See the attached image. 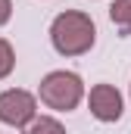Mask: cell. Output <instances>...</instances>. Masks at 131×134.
Wrapping results in <instances>:
<instances>
[{"instance_id": "obj_4", "label": "cell", "mask_w": 131, "mask_h": 134, "mask_svg": "<svg viewBox=\"0 0 131 134\" xmlns=\"http://www.w3.org/2000/svg\"><path fill=\"white\" fill-rule=\"evenodd\" d=\"M88 106L97 122H119L122 119V94L112 84H94L88 94Z\"/></svg>"}, {"instance_id": "obj_1", "label": "cell", "mask_w": 131, "mask_h": 134, "mask_svg": "<svg viewBox=\"0 0 131 134\" xmlns=\"http://www.w3.org/2000/svg\"><path fill=\"white\" fill-rule=\"evenodd\" d=\"M50 41H53L56 53H63V56H81L97 41L94 19L88 13H78V9H66V13H59L50 22Z\"/></svg>"}, {"instance_id": "obj_8", "label": "cell", "mask_w": 131, "mask_h": 134, "mask_svg": "<svg viewBox=\"0 0 131 134\" xmlns=\"http://www.w3.org/2000/svg\"><path fill=\"white\" fill-rule=\"evenodd\" d=\"M13 16V0H0V25H6Z\"/></svg>"}, {"instance_id": "obj_6", "label": "cell", "mask_w": 131, "mask_h": 134, "mask_svg": "<svg viewBox=\"0 0 131 134\" xmlns=\"http://www.w3.org/2000/svg\"><path fill=\"white\" fill-rule=\"evenodd\" d=\"M25 134H66V128L56 122V119H50V115H41V119H34L31 125L25 128Z\"/></svg>"}, {"instance_id": "obj_2", "label": "cell", "mask_w": 131, "mask_h": 134, "mask_svg": "<svg viewBox=\"0 0 131 134\" xmlns=\"http://www.w3.org/2000/svg\"><path fill=\"white\" fill-rule=\"evenodd\" d=\"M37 97L44 106H50V109H56V112H72L78 103L84 100V81L75 75V72H50L44 81H41V87H37Z\"/></svg>"}, {"instance_id": "obj_7", "label": "cell", "mask_w": 131, "mask_h": 134, "mask_svg": "<svg viewBox=\"0 0 131 134\" xmlns=\"http://www.w3.org/2000/svg\"><path fill=\"white\" fill-rule=\"evenodd\" d=\"M13 69H16V53H13L9 41H3V37H0V81H3Z\"/></svg>"}, {"instance_id": "obj_5", "label": "cell", "mask_w": 131, "mask_h": 134, "mask_svg": "<svg viewBox=\"0 0 131 134\" xmlns=\"http://www.w3.org/2000/svg\"><path fill=\"white\" fill-rule=\"evenodd\" d=\"M109 19H112V25H116L119 31L128 37L131 34V0H116V3L109 6Z\"/></svg>"}, {"instance_id": "obj_3", "label": "cell", "mask_w": 131, "mask_h": 134, "mask_svg": "<svg viewBox=\"0 0 131 134\" xmlns=\"http://www.w3.org/2000/svg\"><path fill=\"white\" fill-rule=\"evenodd\" d=\"M37 119V100L34 94L22 91V87H9L0 94V122L13 125V128H28Z\"/></svg>"}]
</instances>
